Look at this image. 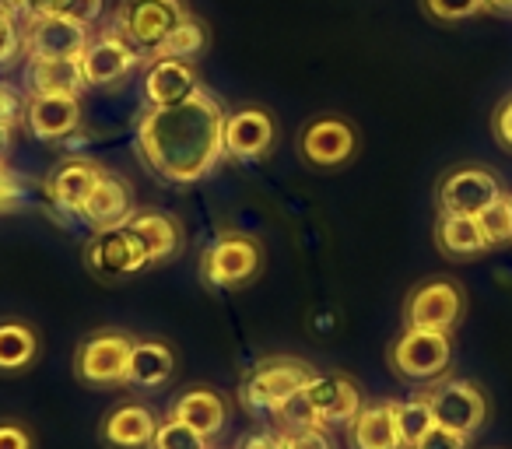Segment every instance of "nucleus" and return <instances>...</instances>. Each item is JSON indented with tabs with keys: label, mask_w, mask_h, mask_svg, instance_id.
I'll return each instance as SVG.
<instances>
[{
	"label": "nucleus",
	"mask_w": 512,
	"mask_h": 449,
	"mask_svg": "<svg viewBox=\"0 0 512 449\" xmlns=\"http://www.w3.org/2000/svg\"><path fill=\"white\" fill-rule=\"evenodd\" d=\"M11 134H15V127H4V123H0V162H4L11 151Z\"/></svg>",
	"instance_id": "obj_43"
},
{
	"label": "nucleus",
	"mask_w": 512,
	"mask_h": 449,
	"mask_svg": "<svg viewBox=\"0 0 512 449\" xmlns=\"http://www.w3.org/2000/svg\"><path fill=\"white\" fill-rule=\"evenodd\" d=\"M348 449H404L393 421V400H369L362 411L344 425Z\"/></svg>",
	"instance_id": "obj_26"
},
{
	"label": "nucleus",
	"mask_w": 512,
	"mask_h": 449,
	"mask_svg": "<svg viewBox=\"0 0 512 449\" xmlns=\"http://www.w3.org/2000/svg\"><path fill=\"white\" fill-rule=\"evenodd\" d=\"M102 11H106V0H25L22 22L57 15V18H74V22L95 25L102 18Z\"/></svg>",
	"instance_id": "obj_30"
},
{
	"label": "nucleus",
	"mask_w": 512,
	"mask_h": 449,
	"mask_svg": "<svg viewBox=\"0 0 512 449\" xmlns=\"http://www.w3.org/2000/svg\"><path fill=\"white\" fill-rule=\"evenodd\" d=\"M393 421H397V435L404 449H414L435 428L432 407H428V400L421 393H414L407 400H393Z\"/></svg>",
	"instance_id": "obj_28"
},
{
	"label": "nucleus",
	"mask_w": 512,
	"mask_h": 449,
	"mask_svg": "<svg viewBox=\"0 0 512 449\" xmlns=\"http://www.w3.org/2000/svg\"><path fill=\"white\" fill-rule=\"evenodd\" d=\"M43 355V337L22 316L0 320V376H25Z\"/></svg>",
	"instance_id": "obj_25"
},
{
	"label": "nucleus",
	"mask_w": 512,
	"mask_h": 449,
	"mask_svg": "<svg viewBox=\"0 0 512 449\" xmlns=\"http://www.w3.org/2000/svg\"><path fill=\"white\" fill-rule=\"evenodd\" d=\"M221 144L232 162H264L278 148V120L267 106H239L225 116Z\"/></svg>",
	"instance_id": "obj_12"
},
{
	"label": "nucleus",
	"mask_w": 512,
	"mask_h": 449,
	"mask_svg": "<svg viewBox=\"0 0 512 449\" xmlns=\"http://www.w3.org/2000/svg\"><path fill=\"white\" fill-rule=\"evenodd\" d=\"M225 106L218 95L200 88L176 106L144 109L137 123V158L169 186H193L207 179L225 158Z\"/></svg>",
	"instance_id": "obj_1"
},
{
	"label": "nucleus",
	"mask_w": 512,
	"mask_h": 449,
	"mask_svg": "<svg viewBox=\"0 0 512 449\" xmlns=\"http://www.w3.org/2000/svg\"><path fill=\"white\" fill-rule=\"evenodd\" d=\"M418 393L428 400V407H432L435 425L467 435V439H474L481 428H488L491 397L484 393V386L477 383V379L453 376V372H449L446 379H439V383H432V386H421Z\"/></svg>",
	"instance_id": "obj_6"
},
{
	"label": "nucleus",
	"mask_w": 512,
	"mask_h": 449,
	"mask_svg": "<svg viewBox=\"0 0 512 449\" xmlns=\"http://www.w3.org/2000/svg\"><path fill=\"white\" fill-rule=\"evenodd\" d=\"M81 116H85V109H81L78 95H29L22 123L36 141L57 144L81 127Z\"/></svg>",
	"instance_id": "obj_19"
},
{
	"label": "nucleus",
	"mask_w": 512,
	"mask_h": 449,
	"mask_svg": "<svg viewBox=\"0 0 512 449\" xmlns=\"http://www.w3.org/2000/svg\"><path fill=\"white\" fill-rule=\"evenodd\" d=\"M165 418L183 421V425H190L193 432H200L204 439L214 442L221 432H225L228 397L221 390H214V386H190V390H183L176 400H172Z\"/></svg>",
	"instance_id": "obj_23"
},
{
	"label": "nucleus",
	"mask_w": 512,
	"mask_h": 449,
	"mask_svg": "<svg viewBox=\"0 0 512 449\" xmlns=\"http://www.w3.org/2000/svg\"><path fill=\"white\" fill-rule=\"evenodd\" d=\"M432 239H435V250L446 260H453V264H474V260L491 253V246L481 236V225L470 214H439Z\"/></svg>",
	"instance_id": "obj_24"
},
{
	"label": "nucleus",
	"mask_w": 512,
	"mask_h": 449,
	"mask_svg": "<svg viewBox=\"0 0 512 449\" xmlns=\"http://www.w3.org/2000/svg\"><path fill=\"white\" fill-rule=\"evenodd\" d=\"M29 95H78L85 92L81 60H29Z\"/></svg>",
	"instance_id": "obj_27"
},
{
	"label": "nucleus",
	"mask_w": 512,
	"mask_h": 449,
	"mask_svg": "<svg viewBox=\"0 0 512 449\" xmlns=\"http://www.w3.org/2000/svg\"><path fill=\"white\" fill-rule=\"evenodd\" d=\"M204 88L197 64L190 60H169V57H151L144 60V78H141V99L148 109L176 106L186 102Z\"/></svg>",
	"instance_id": "obj_17"
},
{
	"label": "nucleus",
	"mask_w": 512,
	"mask_h": 449,
	"mask_svg": "<svg viewBox=\"0 0 512 449\" xmlns=\"http://www.w3.org/2000/svg\"><path fill=\"white\" fill-rule=\"evenodd\" d=\"M484 11L498 18H512V0H484Z\"/></svg>",
	"instance_id": "obj_42"
},
{
	"label": "nucleus",
	"mask_w": 512,
	"mask_h": 449,
	"mask_svg": "<svg viewBox=\"0 0 512 449\" xmlns=\"http://www.w3.org/2000/svg\"><path fill=\"white\" fill-rule=\"evenodd\" d=\"M264 243L249 232H221L204 246L197 274L214 292H239L264 274Z\"/></svg>",
	"instance_id": "obj_3"
},
{
	"label": "nucleus",
	"mask_w": 512,
	"mask_h": 449,
	"mask_svg": "<svg viewBox=\"0 0 512 449\" xmlns=\"http://www.w3.org/2000/svg\"><path fill=\"white\" fill-rule=\"evenodd\" d=\"M144 60L148 57L127 36H120L116 29H99L92 32L85 53H81V74H85L88 88H113L123 85Z\"/></svg>",
	"instance_id": "obj_11"
},
{
	"label": "nucleus",
	"mask_w": 512,
	"mask_h": 449,
	"mask_svg": "<svg viewBox=\"0 0 512 449\" xmlns=\"http://www.w3.org/2000/svg\"><path fill=\"white\" fill-rule=\"evenodd\" d=\"M316 376V369L306 358L295 355H271L260 358L246 376L239 379V397L242 411L253 418H271L285 400H292L299 390H306V383Z\"/></svg>",
	"instance_id": "obj_2"
},
{
	"label": "nucleus",
	"mask_w": 512,
	"mask_h": 449,
	"mask_svg": "<svg viewBox=\"0 0 512 449\" xmlns=\"http://www.w3.org/2000/svg\"><path fill=\"white\" fill-rule=\"evenodd\" d=\"M421 11H425L428 22L435 25H460L470 22L484 11V0H421Z\"/></svg>",
	"instance_id": "obj_32"
},
{
	"label": "nucleus",
	"mask_w": 512,
	"mask_h": 449,
	"mask_svg": "<svg viewBox=\"0 0 512 449\" xmlns=\"http://www.w3.org/2000/svg\"><path fill=\"white\" fill-rule=\"evenodd\" d=\"M477 225H481V236L491 250L512 246V193H502L498 200H491V204L477 214Z\"/></svg>",
	"instance_id": "obj_31"
},
{
	"label": "nucleus",
	"mask_w": 512,
	"mask_h": 449,
	"mask_svg": "<svg viewBox=\"0 0 512 449\" xmlns=\"http://www.w3.org/2000/svg\"><path fill=\"white\" fill-rule=\"evenodd\" d=\"M134 211H137V197H134L130 179L120 176V172H113V169H106L99 176V183L92 186L88 200L81 204L78 218L85 221L92 232H106V229H120V225H127Z\"/></svg>",
	"instance_id": "obj_18"
},
{
	"label": "nucleus",
	"mask_w": 512,
	"mask_h": 449,
	"mask_svg": "<svg viewBox=\"0 0 512 449\" xmlns=\"http://www.w3.org/2000/svg\"><path fill=\"white\" fill-rule=\"evenodd\" d=\"M467 288L449 274L425 278L407 292L404 299V327L418 330H439V334H456V327L467 316Z\"/></svg>",
	"instance_id": "obj_8"
},
{
	"label": "nucleus",
	"mask_w": 512,
	"mask_h": 449,
	"mask_svg": "<svg viewBox=\"0 0 512 449\" xmlns=\"http://www.w3.org/2000/svg\"><path fill=\"white\" fill-rule=\"evenodd\" d=\"M25 53V29L11 11L0 8V71L11 67Z\"/></svg>",
	"instance_id": "obj_34"
},
{
	"label": "nucleus",
	"mask_w": 512,
	"mask_h": 449,
	"mask_svg": "<svg viewBox=\"0 0 512 449\" xmlns=\"http://www.w3.org/2000/svg\"><path fill=\"white\" fill-rule=\"evenodd\" d=\"M235 449H281V439L274 428H256V432H246L239 442H235Z\"/></svg>",
	"instance_id": "obj_40"
},
{
	"label": "nucleus",
	"mask_w": 512,
	"mask_h": 449,
	"mask_svg": "<svg viewBox=\"0 0 512 449\" xmlns=\"http://www.w3.org/2000/svg\"><path fill=\"white\" fill-rule=\"evenodd\" d=\"M102 172H106V165L95 162V158H64V162L46 176L43 193L57 211L78 218L81 204L88 200V193H92V186L99 183Z\"/></svg>",
	"instance_id": "obj_22"
},
{
	"label": "nucleus",
	"mask_w": 512,
	"mask_h": 449,
	"mask_svg": "<svg viewBox=\"0 0 512 449\" xmlns=\"http://www.w3.org/2000/svg\"><path fill=\"white\" fill-rule=\"evenodd\" d=\"M22 116H25V102L0 81V123H4V127H15V123H22Z\"/></svg>",
	"instance_id": "obj_39"
},
{
	"label": "nucleus",
	"mask_w": 512,
	"mask_h": 449,
	"mask_svg": "<svg viewBox=\"0 0 512 449\" xmlns=\"http://www.w3.org/2000/svg\"><path fill=\"white\" fill-rule=\"evenodd\" d=\"M491 137H495L498 148L512 155V95H505L491 113Z\"/></svg>",
	"instance_id": "obj_37"
},
{
	"label": "nucleus",
	"mask_w": 512,
	"mask_h": 449,
	"mask_svg": "<svg viewBox=\"0 0 512 449\" xmlns=\"http://www.w3.org/2000/svg\"><path fill=\"white\" fill-rule=\"evenodd\" d=\"M85 267L95 281H130L137 274L151 271L148 260H144L141 246L134 243L127 229H106V232H92V239L85 243Z\"/></svg>",
	"instance_id": "obj_13"
},
{
	"label": "nucleus",
	"mask_w": 512,
	"mask_h": 449,
	"mask_svg": "<svg viewBox=\"0 0 512 449\" xmlns=\"http://www.w3.org/2000/svg\"><path fill=\"white\" fill-rule=\"evenodd\" d=\"M414 449H470V439L460 432H449V428L435 425Z\"/></svg>",
	"instance_id": "obj_38"
},
{
	"label": "nucleus",
	"mask_w": 512,
	"mask_h": 449,
	"mask_svg": "<svg viewBox=\"0 0 512 449\" xmlns=\"http://www.w3.org/2000/svg\"><path fill=\"white\" fill-rule=\"evenodd\" d=\"M0 449H36V432L18 418H0Z\"/></svg>",
	"instance_id": "obj_36"
},
{
	"label": "nucleus",
	"mask_w": 512,
	"mask_h": 449,
	"mask_svg": "<svg viewBox=\"0 0 512 449\" xmlns=\"http://www.w3.org/2000/svg\"><path fill=\"white\" fill-rule=\"evenodd\" d=\"M386 365L397 379L432 386L453 372V334L404 327L386 348Z\"/></svg>",
	"instance_id": "obj_5"
},
{
	"label": "nucleus",
	"mask_w": 512,
	"mask_h": 449,
	"mask_svg": "<svg viewBox=\"0 0 512 449\" xmlns=\"http://www.w3.org/2000/svg\"><path fill=\"white\" fill-rule=\"evenodd\" d=\"M123 229L134 236V243L141 246L148 267H162L169 260H176L186 250V229L176 214L162 211V207H137L130 214V221Z\"/></svg>",
	"instance_id": "obj_14"
},
{
	"label": "nucleus",
	"mask_w": 512,
	"mask_h": 449,
	"mask_svg": "<svg viewBox=\"0 0 512 449\" xmlns=\"http://www.w3.org/2000/svg\"><path fill=\"white\" fill-rule=\"evenodd\" d=\"M302 397L313 407L316 421L327 428L348 425L365 404L362 383L355 376H348V372H316L306 383V390H302Z\"/></svg>",
	"instance_id": "obj_16"
},
{
	"label": "nucleus",
	"mask_w": 512,
	"mask_h": 449,
	"mask_svg": "<svg viewBox=\"0 0 512 449\" xmlns=\"http://www.w3.org/2000/svg\"><path fill=\"white\" fill-rule=\"evenodd\" d=\"M207 43H211L207 25L200 22L197 15H190L179 29H172V36L165 39L155 53H148V60L151 57H169V60H190V64H197V57L207 50Z\"/></svg>",
	"instance_id": "obj_29"
},
{
	"label": "nucleus",
	"mask_w": 512,
	"mask_h": 449,
	"mask_svg": "<svg viewBox=\"0 0 512 449\" xmlns=\"http://www.w3.org/2000/svg\"><path fill=\"white\" fill-rule=\"evenodd\" d=\"M158 432V414L144 400H123L109 407L99 421L102 449H151Z\"/></svg>",
	"instance_id": "obj_20"
},
{
	"label": "nucleus",
	"mask_w": 512,
	"mask_h": 449,
	"mask_svg": "<svg viewBox=\"0 0 512 449\" xmlns=\"http://www.w3.org/2000/svg\"><path fill=\"white\" fill-rule=\"evenodd\" d=\"M18 200V176L8 162H0V211Z\"/></svg>",
	"instance_id": "obj_41"
},
{
	"label": "nucleus",
	"mask_w": 512,
	"mask_h": 449,
	"mask_svg": "<svg viewBox=\"0 0 512 449\" xmlns=\"http://www.w3.org/2000/svg\"><path fill=\"white\" fill-rule=\"evenodd\" d=\"M278 439H281V449H334L330 428H323V425L288 428V432H278Z\"/></svg>",
	"instance_id": "obj_35"
},
{
	"label": "nucleus",
	"mask_w": 512,
	"mask_h": 449,
	"mask_svg": "<svg viewBox=\"0 0 512 449\" xmlns=\"http://www.w3.org/2000/svg\"><path fill=\"white\" fill-rule=\"evenodd\" d=\"M151 449H211V439H204L200 432H193L183 421H158V432L151 439Z\"/></svg>",
	"instance_id": "obj_33"
},
{
	"label": "nucleus",
	"mask_w": 512,
	"mask_h": 449,
	"mask_svg": "<svg viewBox=\"0 0 512 449\" xmlns=\"http://www.w3.org/2000/svg\"><path fill=\"white\" fill-rule=\"evenodd\" d=\"M295 155L306 169L341 172L362 155V130L341 113H316L295 134Z\"/></svg>",
	"instance_id": "obj_4"
},
{
	"label": "nucleus",
	"mask_w": 512,
	"mask_h": 449,
	"mask_svg": "<svg viewBox=\"0 0 512 449\" xmlns=\"http://www.w3.org/2000/svg\"><path fill=\"white\" fill-rule=\"evenodd\" d=\"M190 15L193 11L186 0H120L113 11V29L148 57Z\"/></svg>",
	"instance_id": "obj_9"
},
{
	"label": "nucleus",
	"mask_w": 512,
	"mask_h": 449,
	"mask_svg": "<svg viewBox=\"0 0 512 449\" xmlns=\"http://www.w3.org/2000/svg\"><path fill=\"white\" fill-rule=\"evenodd\" d=\"M134 348V334L120 327H102L81 337L74 348V379L88 390H116L123 386V372H127V358Z\"/></svg>",
	"instance_id": "obj_7"
},
{
	"label": "nucleus",
	"mask_w": 512,
	"mask_h": 449,
	"mask_svg": "<svg viewBox=\"0 0 512 449\" xmlns=\"http://www.w3.org/2000/svg\"><path fill=\"white\" fill-rule=\"evenodd\" d=\"M22 29L29 60H81L88 39H92V25L57 15L29 18L22 22Z\"/></svg>",
	"instance_id": "obj_15"
},
{
	"label": "nucleus",
	"mask_w": 512,
	"mask_h": 449,
	"mask_svg": "<svg viewBox=\"0 0 512 449\" xmlns=\"http://www.w3.org/2000/svg\"><path fill=\"white\" fill-rule=\"evenodd\" d=\"M176 369H179V358L172 351V344L158 341V337H134L127 372H123V386L141 393H158L172 383Z\"/></svg>",
	"instance_id": "obj_21"
},
{
	"label": "nucleus",
	"mask_w": 512,
	"mask_h": 449,
	"mask_svg": "<svg viewBox=\"0 0 512 449\" xmlns=\"http://www.w3.org/2000/svg\"><path fill=\"white\" fill-rule=\"evenodd\" d=\"M502 193L505 186L498 179V172H491L481 162H460L449 165L439 176V183H435V207H439V214H470V218H477Z\"/></svg>",
	"instance_id": "obj_10"
}]
</instances>
